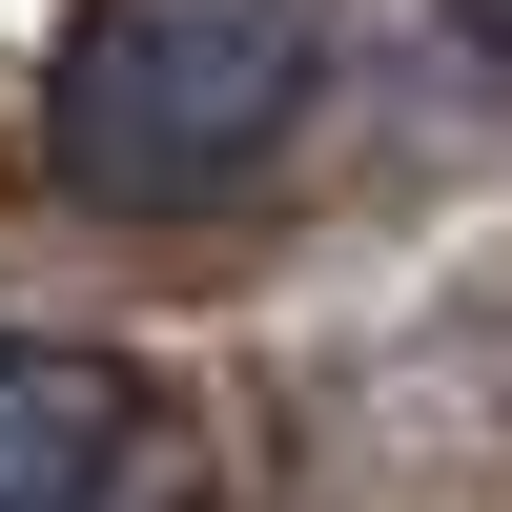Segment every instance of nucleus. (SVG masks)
<instances>
[{"label": "nucleus", "mask_w": 512, "mask_h": 512, "mask_svg": "<svg viewBox=\"0 0 512 512\" xmlns=\"http://www.w3.org/2000/svg\"><path fill=\"white\" fill-rule=\"evenodd\" d=\"M308 123V0H82L41 62V164L82 205H226Z\"/></svg>", "instance_id": "f257e3e1"}, {"label": "nucleus", "mask_w": 512, "mask_h": 512, "mask_svg": "<svg viewBox=\"0 0 512 512\" xmlns=\"http://www.w3.org/2000/svg\"><path fill=\"white\" fill-rule=\"evenodd\" d=\"M0 512H144V390L103 349H0Z\"/></svg>", "instance_id": "f03ea898"}]
</instances>
